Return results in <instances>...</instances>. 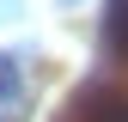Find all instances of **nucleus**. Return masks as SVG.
Returning <instances> with one entry per match:
<instances>
[{
    "label": "nucleus",
    "instance_id": "obj_2",
    "mask_svg": "<svg viewBox=\"0 0 128 122\" xmlns=\"http://www.w3.org/2000/svg\"><path fill=\"white\" fill-rule=\"evenodd\" d=\"M12 98H18V61L0 55V104H12Z\"/></svg>",
    "mask_w": 128,
    "mask_h": 122
},
{
    "label": "nucleus",
    "instance_id": "obj_1",
    "mask_svg": "<svg viewBox=\"0 0 128 122\" xmlns=\"http://www.w3.org/2000/svg\"><path fill=\"white\" fill-rule=\"evenodd\" d=\"M104 37H110V49L128 61V0H104Z\"/></svg>",
    "mask_w": 128,
    "mask_h": 122
},
{
    "label": "nucleus",
    "instance_id": "obj_3",
    "mask_svg": "<svg viewBox=\"0 0 128 122\" xmlns=\"http://www.w3.org/2000/svg\"><path fill=\"white\" fill-rule=\"evenodd\" d=\"M98 122H128V98H110L104 110H98Z\"/></svg>",
    "mask_w": 128,
    "mask_h": 122
}]
</instances>
